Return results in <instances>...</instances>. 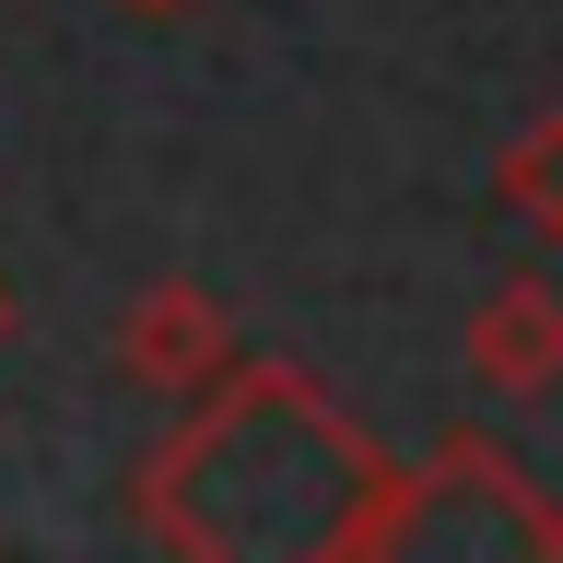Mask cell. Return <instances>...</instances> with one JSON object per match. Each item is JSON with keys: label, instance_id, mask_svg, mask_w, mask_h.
<instances>
[{"label": "cell", "instance_id": "cell-7", "mask_svg": "<svg viewBox=\"0 0 563 563\" xmlns=\"http://www.w3.org/2000/svg\"><path fill=\"white\" fill-rule=\"evenodd\" d=\"M0 341H12V282H0Z\"/></svg>", "mask_w": 563, "mask_h": 563}, {"label": "cell", "instance_id": "cell-1", "mask_svg": "<svg viewBox=\"0 0 563 563\" xmlns=\"http://www.w3.org/2000/svg\"><path fill=\"white\" fill-rule=\"evenodd\" d=\"M141 528L188 563H387L411 552V470L306 364H223L141 457Z\"/></svg>", "mask_w": 563, "mask_h": 563}, {"label": "cell", "instance_id": "cell-6", "mask_svg": "<svg viewBox=\"0 0 563 563\" xmlns=\"http://www.w3.org/2000/svg\"><path fill=\"white\" fill-rule=\"evenodd\" d=\"M118 12H153V24H165V12H188V0H118Z\"/></svg>", "mask_w": 563, "mask_h": 563}, {"label": "cell", "instance_id": "cell-2", "mask_svg": "<svg viewBox=\"0 0 563 563\" xmlns=\"http://www.w3.org/2000/svg\"><path fill=\"white\" fill-rule=\"evenodd\" d=\"M235 364V317L211 282H141L130 317H118V376L153 387V399H200L211 376Z\"/></svg>", "mask_w": 563, "mask_h": 563}, {"label": "cell", "instance_id": "cell-5", "mask_svg": "<svg viewBox=\"0 0 563 563\" xmlns=\"http://www.w3.org/2000/svg\"><path fill=\"white\" fill-rule=\"evenodd\" d=\"M493 200L563 258V106H552V118H528V130L493 153Z\"/></svg>", "mask_w": 563, "mask_h": 563}, {"label": "cell", "instance_id": "cell-4", "mask_svg": "<svg viewBox=\"0 0 563 563\" xmlns=\"http://www.w3.org/2000/svg\"><path fill=\"white\" fill-rule=\"evenodd\" d=\"M422 505H493V517L517 528V552H563V505L493 434H434V457L411 470V528H422Z\"/></svg>", "mask_w": 563, "mask_h": 563}, {"label": "cell", "instance_id": "cell-3", "mask_svg": "<svg viewBox=\"0 0 563 563\" xmlns=\"http://www.w3.org/2000/svg\"><path fill=\"white\" fill-rule=\"evenodd\" d=\"M470 376L493 387V399H552L563 387V294L540 271H517V282H493L482 306H470Z\"/></svg>", "mask_w": 563, "mask_h": 563}]
</instances>
